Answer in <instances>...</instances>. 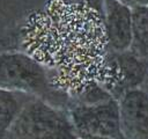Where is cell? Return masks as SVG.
<instances>
[{
    "instance_id": "cell-1",
    "label": "cell",
    "mask_w": 148,
    "mask_h": 139,
    "mask_svg": "<svg viewBox=\"0 0 148 139\" xmlns=\"http://www.w3.org/2000/svg\"><path fill=\"white\" fill-rule=\"evenodd\" d=\"M21 46L46 68L51 86L72 101L96 86L110 94L121 80L103 14L88 2L47 0L24 21Z\"/></svg>"
},
{
    "instance_id": "cell-2",
    "label": "cell",
    "mask_w": 148,
    "mask_h": 139,
    "mask_svg": "<svg viewBox=\"0 0 148 139\" xmlns=\"http://www.w3.org/2000/svg\"><path fill=\"white\" fill-rule=\"evenodd\" d=\"M0 88L36 96L66 110L73 102L51 86L46 68L24 51H0Z\"/></svg>"
},
{
    "instance_id": "cell-3",
    "label": "cell",
    "mask_w": 148,
    "mask_h": 139,
    "mask_svg": "<svg viewBox=\"0 0 148 139\" xmlns=\"http://www.w3.org/2000/svg\"><path fill=\"white\" fill-rule=\"evenodd\" d=\"M5 139H80L66 109L31 96L22 107Z\"/></svg>"
},
{
    "instance_id": "cell-4",
    "label": "cell",
    "mask_w": 148,
    "mask_h": 139,
    "mask_svg": "<svg viewBox=\"0 0 148 139\" xmlns=\"http://www.w3.org/2000/svg\"><path fill=\"white\" fill-rule=\"evenodd\" d=\"M67 112L79 138L125 139L120 126L119 104L113 97L97 103L72 102Z\"/></svg>"
},
{
    "instance_id": "cell-5",
    "label": "cell",
    "mask_w": 148,
    "mask_h": 139,
    "mask_svg": "<svg viewBox=\"0 0 148 139\" xmlns=\"http://www.w3.org/2000/svg\"><path fill=\"white\" fill-rule=\"evenodd\" d=\"M118 104L124 138L148 139V93L141 88L128 90Z\"/></svg>"
},
{
    "instance_id": "cell-6",
    "label": "cell",
    "mask_w": 148,
    "mask_h": 139,
    "mask_svg": "<svg viewBox=\"0 0 148 139\" xmlns=\"http://www.w3.org/2000/svg\"><path fill=\"white\" fill-rule=\"evenodd\" d=\"M103 22L110 51H127L132 41V9L118 0H103Z\"/></svg>"
},
{
    "instance_id": "cell-7",
    "label": "cell",
    "mask_w": 148,
    "mask_h": 139,
    "mask_svg": "<svg viewBox=\"0 0 148 139\" xmlns=\"http://www.w3.org/2000/svg\"><path fill=\"white\" fill-rule=\"evenodd\" d=\"M121 74L120 82L110 92L114 100H119L126 92L141 88L148 75V61L134 56L131 51L111 52Z\"/></svg>"
},
{
    "instance_id": "cell-8",
    "label": "cell",
    "mask_w": 148,
    "mask_h": 139,
    "mask_svg": "<svg viewBox=\"0 0 148 139\" xmlns=\"http://www.w3.org/2000/svg\"><path fill=\"white\" fill-rule=\"evenodd\" d=\"M31 95L0 88V139H5L8 130Z\"/></svg>"
},
{
    "instance_id": "cell-9",
    "label": "cell",
    "mask_w": 148,
    "mask_h": 139,
    "mask_svg": "<svg viewBox=\"0 0 148 139\" xmlns=\"http://www.w3.org/2000/svg\"><path fill=\"white\" fill-rule=\"evenodd\" d=\"M128 51L148 61V7L132 9V41Z\"/></svg>"
},
{
    "instance_id": "cell-10",
    "label": "cell",
    "mask_w": 148,
    "mask_h": 139,
    "mask_svg": "<svg viewBox=\"0 0 148 139\" xmlns=\"http://www.w3.org/2000/svg\"><path fill=\"white\" fill-rule=\"evenodd\" d=\"M125 6H127L131 9L138 8V7H145L148 6V0H118Z\"/></svg>"
},
{
    "instance_id": "cell-11",
    "label": "cell",
    "mask_w": 148,
    "mask_h": 139,
    "mask_svg": "<svg viewBox=\"0 0 148 139\" xmlns=\"http://www.w3.org/2000/svg\"><path fill=\"white\" fill-rule=\"evenodd\" d=\"M81 139H108V138H99V137H83Z\"/></svg>"
},
{
    "instance_id": "cell-12",
    "label": "cell",
    "mask_w": 148,
    "mask_h": 139,
    "mask_svg": "<svg viewBox=\"0 0 148 139\" xmlns=\"http://www.w3.org/2000/svg\"><path fill=\"white\" fill-rule=\"evenodd\" d=\"M147 7H148V6H147Z\"/></svg>"
}]
</instances>
